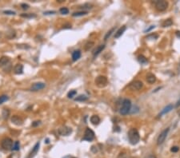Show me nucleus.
<instances>
[{"instance_id":"1","label":"nucleus","mask_w":180,"mask_h":158,"mask_svg":"<svg viewBox=\"0 0 180 158\" xmlns=\"http://www.w3.org/2000/svg\"><path fill=\"white\" fill-rule=\"evenodd\" d=\"M128 139L131 145H136L140 140V136L136 129H131L128 132Z\"/></svg>"},{"instance_id":"2","label":"nucleus","mask_w":180,"mask_h":158,"mask_svg":"<svg viewBox=\"0 0 180 158\" xmlns=\"http://www.w3.org/2000/svg\"><path fill=\"white\" fill-rule=\"evenodd\" d=\"M131 109V100L129 99H124L123 101V103H122V106L120 108L119 110V113L121 115H127L128 113H130Z\"/></svg>"},{"instance_id":"3","label":"nucleus","mask_w":180,"mask_h":158,"mask_svg":"<svg viewBox=\"0 0 180 158\" xmlns=\"http://www.w3.org/2000/svg\"><path fill=\"white\" fill-rule=\"evenodd\" d=\"M108 83V80L107 78V77L103 75H100L98 77L96 78L95 79V85L99 88H103L105 87Z\"/></svg>"},{"instance_id":"4","label":"nucleus","mask_w":180,"mask_h":158,"mask_svg":"<svg viewBox=\"0 0 180 158\" xmlns=\"http://www.w3.org/2000/svg\"><path fill=\"white\" fill-rule=\"evenodd\" d=\"M13 144H14L13 141L11 138H9V137H6V138H4V139L2 140L1 146L6 150H11L12 148H13Z\"/></svg>"},{"instance_id":"5","label":"nucleus","mask_w":180,"mask_h":158,"mask_svg":"<svg viewBox=\"0 0 180 158\" xmlns=\"http://www.w3.org/2000/svg\"><path fill=\"white\" fill-rule=\"evenodd\" d=\"M94 139V132L92 129L90 128H87L85 130L84 137H83V141H92Z\"/></svg>"},{"instance_id":"6","label":"nucleus","mask_w":180,"mask_h":158,"mask_svg":"<svg viewBox=\"0 0 180 158\" xmlns=\"http://www.w3.org/2000/svg\"><path fill=\"white\" fill-rule=\"evenodd\" d=\"M168 7V3L164 0H160L155 3V8L158 11H164Z\"/></svg>"},{"instance_id":"7","label":"nucleus","mask_w":180,"mask_h":158,"mask_svg":"<svg viewBox=\"0 0 180 158\" xmlns=\"http://www.w3.org/2000/svg\"><path fill=\"white\" fill-rule=\"evenodd\" d=\"M170 131V129L169 128H167L166 129H164L161 133H160L158 137V139H157V145H162L163 142L165 141V140H166L167 138V137L168 135V132Z\"/></svg>"},{"instance_id":"8","label":"nucleus","mask_w":180,"mask_h":158,"mask_svg":"<svg viewBox=\"0 0 180 158\" xmlns=\"http://www.w3.org/2000/svg\"><path fill=\"white\" fill-rule=\"evenodd\" d=\"M72 132V129L71 128L67 126H63L62 128H60L58 129V133L62 136H68Z\"/></svg>"},{"instance_id":"9","label":"nucleus","mask_w":180,"mask_h":158,"mask_svg":"<svg viewBox=\"0 0 180 158\" xmlns=\"http://www.w3.org/2000/svg\"><path fill=\"white\" fill-rule=\"evenodd\" d=\"M143 83L141 81H134V82H132L130 85V88L133 90H139L143 88Z\"/></svg>"},{"instance_id":"10","label":"nucleus","mask_w":180,"mask_h":158,"mask_svg":"<svg viewBox=\"0 0 180 158\" xmlns=\"http://www.w3.org/2000/svg\"><path fill=\"white\" fill-rule=\"evenodd\" d=\"M46 87V84L43 83V82H36V83H34L31 88V91H38V90H41L43 89H44Z\"/></svg>"},{"instance_id":"11","label":"nucleus","mask_w":180,"mask_h":158,"mask_svg":"<svg viewBox=\"0 0 180 158\" xmlns=\"http://www.w3.org/2000/svg\"><path fill=\"white\" fill-rule=\"evenodd\" d=\"M11 122L13 124H14L15 125L20 126L23 124V121L21 118H19L18 116L17 115H14L12 118H11Z\"/></svg>"},{"instance_id":"12","label":"nucleus","mask_w":180,"mask_h":158,"mask_svg":"<svg viewBox=\"0 0 180 158\" xmlns=\"http://www.w3.org/2000/svg\"><path fill=\"white\" fill-rule=\"evenodd\" d=\"M39 145H40V143H39V142H37V143L35 144V145H34V148L32 149L31 152L29 153V156H28L27 158H33L34 156L37 154V152H38V151L39 149Z\"/></svg>"},{"instance_id":"13","label":"nucleus","mask_w":180,"mask_h":158,"mask_svg":"<svg viewBox=\"0 0 180 158\" xmlns=\"http://www.w3.org/2000/svg\"><path fill=\"white\" fill-rule=\"evenodd\" d=\"M146 79H147V82L150 83V84H154L156 81V77L153 74H151V73H149V74H147Z\"/></svg>"},{"instance_id":"14","label":"nucleus","mask_w":180,"mask_h":158,"mask_svg":"<svg viewBox=\"0 0 180 158\" xmlns=\"http://www.w3.org/2000/svg\"><path fill=\"white\" fill-rule=\"evenodd\" d=\"M173 108H174V105H171V104H170V105H167V106L165 107V108L161 111V113L159 114V117H162L163 115H164V114H166L169 113L170 111H171V110L173 109Z\"/></svg>"},{"instance_id":"15","label":"nucleus","mask_w":180,"mask_h":158,"mask_svg":"<svg viewBox=\"0 0 180 158\" xmlns=\"http://www.w3.org/2000/svg\"><path fill=\"white\" fill-rule=\"evenodd\" d=\"M14 72L16 74H22L23 72V65L22 64H17L14 67Z\"/></svg>"},{"instance_id":"16","label":"nucleus","mask_w":180,"mask_h":158,"mask_svg":"<svg viewBox=\"0 0 180 158\" xmlns=\"http://www.w3.org/2000/svg\"><path fill=\"white\" fill-rule=\"evenodd\" d=\"M10 62V58L7 56L0 58V67H3L5 65H7Z\"/></svg>"},{"instance_id":"17","label":"nucleus","mask_w":180,"mask_h":158,"mask_svg":"<svg viewBox=\"0 0 180 158\" xmlns=\"http://www.w3.org/2000/svg\"><path fill=\"white\" fill-rule=\"evenodd\" d=\"M105 49V45H99L98 47H96V49H94V51H93V55L95 57V56L98 55L100 53H101L103 50Z\"/></svg>"},{"instance_id":"18","label":"nucleus","mask_w":180,"mask_h":158,"mask_svg":"<svg viewBox=\"0 0 180 158\" xmlns=\"http://www.w3.org/2000/svg\"><path fill=\"white\" fill-rule=\"evenodd\" d=\"M126 29H127V27H125V26H123V27H120V28L117 30V31H116L115 34H114V38H118L120 36H122L123 34L125 32V30H126Z\"/></svg>"},{"instance_id":"19","label":"nucleus","mask_w":180,"mask_h":158,"mask_svg":"<svg viewBox=\"0 0 180 158\" xmlns=\"http://www.w3.org/2000/svg\"><path fill=\"white\" fill-rule=\"evenodd\" d=\"M81 57V51H80L79 50H74V51L72 53V60L74 62H75V61L78 60Z\"/></svg>"},{"instance_id":"20","label":"nucleus","mask_w":180,"mask_h":158,"mask_svg":"<svg viewBox=\"0 0 180 158\" xmlns=\"http://www.w3.org/2000/svg\"><path fill=\"white\" fill-rule=\"evenodd\" d=\"M90 120H91V123H92L93 125H98L99 122H100V118H99V117L97 116V115H93V116H91V119H90Z\"/></svg>"},{"instance_id":"21","label":"nucleus","mask_w":180,"mask_h":158,"mask_svg":"<svg viewBox=\"0 0 180 158\" xmlns=\"http://www.w3.org/2000/svg\"><path fill=\"white\" fill-rule=\"evenodd\" d=\"M138 61L141 63V64H147L148 62V60L147 59L146 57H144L143 55H139L138 57Z\"/></svg>"},{"instance_id":"22","label":"nucleus","mask_w":180,"mask_h":158,"mask_svg":"<svg viewBox=\"0 0 180 158\" xmlns=\"http://www.w3.org/2000/svg\"><path fill=\"white\" fill-rule=\"evenodd\" d=\"M9 115H10V110L7 109H3V113H2V116H3V119H7L9 118Z\"/></svg>"},{"instance_id":"23","label":"nucleus","mask_w":180,"mask_h":158,"mask_svg":"<svg viewBox=\"0 0 180 158\" xmlns=\"http://www.w3.org/2000/svg\"><path fill=\"white\" fill-rule=\"evenodd\" d=\"M173 24V22H172V20L171 19H167V20H165V21L163 22L162 24V26L163 27H171V25Z\"/></svg>"},{"instance_id":"24","label":"nucleus","mask_w":180,"mask_h":158,"mask_svg":"<svg viewBox=\"0 0 180 158\" xmlns=\"http://www.w3.org/2000/svg\"><path fill=\"white\" fill-rule=\"evenodd\" d=\"M87 14V11H78V12H74L72 14L73 17H79V16H83V15Z\"/></svg>"},{"instance_id":"25","label":"nucleus","mask_w":180,"mask_h":158,"mask_svg":"<svg viewBox=\"0 0 180 158\" xmlns=\"http://www.w3.org/2000/svg\"><path fill=\"white\" fill-rule=\"evenodd\" d=\"M22 18H36V15L34 14H21L20 15Z\"/></svg>"},{"instance_id":"26","label":"nucleus","mask_w":180,"mask_h":158,"mask_svg":"<svg viewBox=\"0 0 180 158\" xmlns=\"http://www.w3.org/2000/svg\"><path fill=\"white\" fill-rule=\"evenodd\" d=\"M88 99V98L87 96H85V95H80L78 97H77V98L74 99V101H87Z\"/></svg>"},{"instance_id":"27","label":"nucleus","mask_w":180,"mask_h":158,"mask_svg":"<svg viewBox=\"0 0 180 158\" xmlns=\"http://www.w3.org/2000/svg\"><path fill=\"white\" fill-rule=\"evenodd\" d=\"M114 30H115V28H112V29H111L109 30V31L106 34V35H105V37H104V40L106 41V40H107L110 37H111V35L112 34V33H114Z\"/></svg>"},{"instance_id":"28","label":"nucleus","mask_w":180,"mask_h":158,"mask_svg":"<svg viewBox=\"0 0 180 158\" xmlns=\"http://www.w3.org/2000/svg\"><path fill=\"white\" fill-rule=\"evenodd\" d=\"M20 149V144H19V141H15L14 143L13 144V148H12V150L14 151H18Z\"/></svg>"},{"instance_id":"29","label":"nucleus","mask_w":180,"mask_h":158,"mask_svg":"<svg viewBox=\"0 0 180 158\" xmlns=\"http://www.w3.org/2000/svg\"><path fill=\"white\" fill-rule=\"evenodd\" d=\"M8 99H9V98L7 95H1L0 96V105L5 102V101H7Z\"/></svg>"},{"instance_id":"30","label":"nucleus","mask_w":180,"mask_h":158,"mask_svg":"<svg viewBox=\"0 0 180 158\" xmlns=\"http://www.w3.org/2000/svg\"><path fill=\"white\" fill-rule=\"evenodd\" d=\"M93 46H94V42H88L86 45H85L84 49H85V50H89L90 49H91L93 47Z\"/></svg>"},{"instance_id":"31","label":"nucleus","mask_w":180,"mask_h":158,"mask_svg":"<svg viewBox=\"0 0 180 158\" xmlns=\"http://www.w3.org/2000/svg\"><path fill=\"white\" fill-rule=\"evenodd\" d=\"M77 94V92L75 90H71L70 91V92L68 93V94H67V97L69 98H73L74 96H75Z\"/></svg>"},{"instance_id":"32","label":"nucleus","mask_w":180,"mask_h":158,"mask_svg":"<svg viewBox=\"0 0 180 158\" xmlns=\"http://www.w3.org/2000/svg\"><path fill=\"white\" fill-rule=\"evenodd\" d=\"M59 12L62 14H69V10L67 7H62L59 10Z\"/></svg>"},{"instance_id":"33","label":"nucleus","mask_w":180,"mask_h":158,"mask_svg":"<svg viewBox=\"0 0 180 158\" xmlns=\"http://www.w3.org/2000/svg\"><path fill=\"white\" fill-rule=\"evenodd\" d=\"M178 150H179V148L178 146H173L171 149V151L172 152H178Z\"/></svg>"},{"instance_id":"34","label":"nucleus","mask_w":180,"mask_h":158,"mask_svg":"<svg viewBox=\"0 0 180 158\" xmlns=\"http://www.w3.org/2000/svg\"><path fill=\"white\" fill-rule=\"evenodd\" d=\"M21 7H22V9H23V10H28L29 7H30V6H29L28 4H26V3H22V4H21Z\"/></svg>"},{"instance_id":"35","label":"nucleus","mask_w":180,"mask_h":158,"mask_svg":"<svg viewBox=\"0 0 180 158\" xmlns=\"http://www.w3.org/2000/svg\"><path fill=\"white\" fill-rule=\"evenodd\" d=\"M118 158H127V155L125 153V152H121L118 156Z\"/></svg>"},{"instance_id":"36","label":"nucleus","mask_w":180,"mask_h":158,"mask_svg":"<svg viewBox=\"0 0 180 158\" xmlns=\"http://www.w3.org/2000/svg\"><path fill=\"white\" fill-rule=\"evenodd\" d=\"M154 27H155V26H151L150 27H148V28H147L146 30H144V32H145V33H148V32L151 31V30H153Z\"/></svg>"},{"instance_id":"37","label":"nucleus","mask_w":180,"mask_h":158,"mask_svg":"<svg viewBox=\"0 0 180 158\" xmlns=\"http://www.w3.org/2000/svg\"><path fill=\"white\" fill-rule=\"evenodd\" d=\"M3 13L6 14H10V15H14V14H15V12L11 11H5Z\"/></svg>"},{"instance_id":"38","label":"nucleus","mask_w":180,"mask_h":158,"mask_svg":"<svg viewBox=\"0 0 180 158\" xmlns=\"http://www.w3.org/2000/svg\"><path fill=\"white\" fill-rule=\"evenodd\" d=\"M40 124H41V121H34V122H33V123H32V126L33 127H36V126L39 125Z\"/></svg>"},{"instance_id":"39","label":"nucleus","mask_w":180,"mask_h":158,"mask_svg":"<svg viewBox=\"0 0 180 158\" xmlns=\"http://www.w3.org/2000/svg\"><path fill=\"white\" fill-rule=\"evenodd\" d=\"M91 151H92L93 152H94V153H95V152H98L97 147H96V146H92V147H91Z\"/></svg>"},{"instance_id":"40","label":"nucleus","mask_w":180,"mask_h":158,"mask_svg":"<svg viewBox=\"0 0 180 158\" xmlns=\"http://www.w3.org/2000/svg\"><path fill=\"white\" fill-rule=\"evenodd\" d=\"M147 38H153V39H156V38H158V35H157V34H151V35H149Z\"/></svg>"},{"instance_id":"41","label":"nucleus","mask_w":180,"mask_h":158,"mask_svg":"<svg viewBox=\"0 0 180 158\" xmlns=\"http://www.w3.org/2000/svg\"><path fill=\"white\" fill-rule=\"evenodd\" d=\"M55 14V11H47V12H44V14Z\"/></svg>"},{"instance_id":"42","label":"nucleus","mask_w":180,"mask_h":158,"mask_svg":"<svg viewBox=\"0 0 180 158\" xmlns=\"http://www.w3.org/2000/svg\"><path fill=\"white\" fill-rule=\"evenodd\" d=\"M179 106H180V98L178 100V101L176 102V105H175V107H176V108H178V107H179Z\"/></svg>"},{"instance_id":"43","label":"nucleus","mask_w":180,"mask_h":158,"mask_svg":"<svg viewBox=\"0 0 180 158\" xmlns=\"http://www.w3.org/2000/svg\"><path fill=\"white\" fill-rule=\"evenodd\" d=\"M175 34H176V36H177L178 38H180V31H176V32H175Z\"/></svg>"},{"instance_id":"44","label":"nucleus","mask_w":180,"mask_h":158,"mask_svg":"<svg viewBox=\"0 0 180 158\" xmlns=\"http://www.w3.org/2000/svg\"><path fill=\"white\" fill-rule=\"evenodd\" d=\"M147 158H156V156H154V155H150V156H148Z\"/></svg>"},{"instance_id":"45","label":"nucleus","mask_w":180,"mask_h":158,"mask_svg":"<svg viewBox=\"0 0 180 158\" xmlns=\"http://www.w3.org/2000/svg\"><path fill=\"white\" fill-rule=\"evenodd\" d=\"M2 38V34L0 33V38Z\"/></svg>"},{"instance_id":"46","label":"nucleus","mask_w":180,"mask_h":158,"mask_svg":"<svg viewBox=\"0 0 180 158\" xmlns=\"http://www.w3.org/2000/svg\"><path fill=\"white\" fill-rule=\"evenodd\" d=\"M73 158H75V157H73Z\"/></svg>"}]
</instances>
